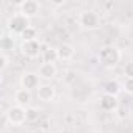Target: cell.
Listing matches in <instances>:
<instances>
[{
	"mask_svg": "<svg viewBox=\"0 0 133 133\" xmlns=\"http://www.w3.org/2000/svg\"><path fill=\"white\" fill-rule=\"evenodd\" d=\"M97 58H99V63L103 66V68H107V69H114L116 66L121 63L122 53H121V50H119L116 45L108 44V45L100 47Z\"/></svg>",
	"mask_w": 133,
	"mask_h": 133,
	"instance_id": "obj_1",
	"label": "cell"
},
{
	"mask_svg": "<svg viewBox=\"0 0 133 133\" xmlns=\"http://www.w3.org/2000/svg\"><path fill=\"white\" fill-rule=\"evenodd\" d=\"M78 24H80V27H82L83 30H88V31L97 30V28L100 27V17H99V14H97L96 11H92V10H85V11H82L80 16H78Z\"/></svg>",
	"mask_w": 133,
	"mask_h": 133,
	"instance_id": "obj_2",
	"label": "cell"
},
{
	"mask_svg": "<svg viewBox=\"0 0 133 133\" xmlns=\"http://www.w3.org/2000/svg\"><path fill=\"white\" fill-rule=\"evenodd\" d=\"M5 119H6L8 124H11L13 127H21V125L25 124V121H27V108L19 107V105H13V107L8 108V111L5 113Z\"/></svg>",
	"mask_w": 133,
	"mask_h": 133,
	"instance_id": "obj_3",
	"label": "cell"
},
{
	"mask_svg": "<svg viewBox=\"0 0 133 133\" xmlns=\"http://www.w3.org/2000/svg\"><path fill=\"white\" fill-rule=\"evenodd\" d=\"M28 27H30V19H27V17L22 16L21 13L11 16V17L8 19V22H6V28H8V31L13 33V35H22Z\"/></svg>",
	"mask_w": 133,
	"mask_h": 133,
	"instance_id": "obj_4",
	"label": "cell"
},
{
	"mask_svg": "<svg viewBox=\"0 0 133 133\" xmlns=\"http://www.w3.org/2000/svg\"><path fill=\"white\" fill-rule=\"evenodd\" d=\"M21 52L25 58H30V59H35L41 55V44L38 39L35 41H22L21 44Z\"/></svg>",
	"mask_w": 133,
	"mask_h": 133,
	"instance_id": "obj_5",
	"label": "cell"
},
{
	"mask_svg": "<svg viewBox=\"0 0 133 133\" xmlns=\"http://www.w3.org/2000/svg\"><path fill=\"white\" fill-rule=\"evenodd\" d=\"M19 8H21V14L25 16L27 19H31L39 13V3L36 0H24L19 5Z\"/></svg>",
	"mask_w": 133,
	"mask_h": 133,
	"instance_id": "obj_6",
	"label": "cell"
},
{
	"mask_svg": "<svg viewBox=\"0 0 133 133\" xmlns=\"http://www.w3.org/2000/svg\"><path fill=\"white\" fill-rule=\"evenodd\" d=\"M21 86L24 88V89H28V91H31V89H38L41 85H39V75L38 74H33V72H25V74H22V77H21Z\"/></svg>",
	"mask_w": 133,
	"mask_h": 133,
	"instance_id": "obj_7",
	"label": "cell"
},
{
	"mask_svg": "<svg viewBox=\"0 0 133 133\" xmlns=\"http://www.w3.org/2000/svg\"><path fill=\"white\" fill-rule=\"evenodd\" d=\"M55 88L52 85H41L36 89V96L41 102H52L55 99Z\"/></svg>",
	"mask_w": 133,
	"mask_h": 133,
	"instance_id": "obj_8",
	"label": "cell"
},
{
	"mask_svg": "<svg viewBox=\"0 0 133 133\" xmlns=\"http://www.w3.org/2000/svg\"><path fill=\"white\" fill-rule=\"evenodd\" d=\"M100 108H102L103 111H116V110L119 108V100H117V97L103 94V96L100 97Z\"/></svg>",
	"mask_w": 133,
	"mask_h": 133,
	"instance_id": "obj_9",
	"label": "cell"
},
{
	"mask_svg": "<svg viewBox=\"0 0 133 133\" xmlns=\"http://www.w3.org/2000/svg\"><path fill=\"white\" fill-rule=\"evenodd\" d=\"M38 75L42 80H52L56 75V66L50 64V63H42L38 69Z\"/></svg>",
	"mask_w": 133,
	"mask_h": 133,
	"instance_id": "obj_10",
	"label": "cell"
},
{
	"mask_svg": "<svg viewBox=\"0 0 133 133\" xmlns=\"http://www.w3.org/2000/svg\"><path fill=\"white\" fill-rule=\"evenodd\" d=\"M14 102H16V105H19V107H24V108L28 107L30 102H31V91L24 89V88L17 89V91L14 92Z\"/></svg>",
	"mask_w": 133,
	"mask_h": 133,
	"instance_id": "obj_11",
	"label": "cell"
},
{
	"mask_svg": "<svg viewBox=\"0 0 133 133\" xmlns=\"http://www.w3.org/2000/svg\"><path fill=\"white\" fill-rule=\"evenodd\" d=\"M75 55V47L72 44H68V42H63L59 47H58V56L61 61H69L72 59Z\"/></svg>",
	"mask_w": 133,
	"mask_h": 133,
	"instance_id": "obj_12",
	"label": "cell"
},
{
	"mask_svg": "<svg viewBox=\"0 0 133 133\" xmlns=\"http://www.w3.org/2000/svg\"><path fill=\"white\" fill-rule=\"evenodd\" d=\"M122 91V85L117 82V80H108L105 85H103V94H108V96H114L117 97Z\"/></svg>",
	"mask_w": 133,
	"mask_h": 133,
	"instance_id": "obj_13",
	"label": "cell"
},
{
	"mask_svg": "<svg viewBox=\"0 0 133 133\" xmlns=\"http://www.w3.org/2000/svg\"><path fill=\"white\" fill-rule=\"evenodd\" d=\"M42 59L44 63H50V64H55L56 59H59L58 56V49H53V47H49L42 52Z\"/></svg>",
	"mask_w": 133,
	"mask_h": 133,
	"instance_id": "obj_14",
	"label": "cell"
},
{
	"mask_svg": "<svg viewBox=\"0 0 133 133\" xmlns=\"http://www.w3.org/2000/svg\"><path fill=\"white\" fill-rule=\"evenodd\" d=\"M13 47H14V39H13V36L3 35L2 38H0V50H2V53H6V52L13 50Z\"/></svg>",
	"mask_w": 133,
	"mask_h": 133,
	"instance_id": "obj_15",
	"label": "cell"
},
{
	"mask_svg": "<svg viewBox=\"0 0 133 133\" xmlns=\"http://www.w3.org/2000/svg\"><path fill=\"white\" fill-rule=\"evenodd\" d=\"M21 38H22V41H35V39H38V31H36L35 27L30 25V27L21 35Z\"/></svg>",
	"mask_w": 133,
	"mask_h": 133,
	"instance_id": "obj_16",
	"label": "cell"
},
{
	"mask_svg": "<svg viewBox=\"0 0 133 133\" xmlns=\"http://www.w3.org/2000/svg\"><path fill=\"white\" fill-rule=\"evenodd\" d=\"M122 89L127 94H133V78H125L122 83Z\"/></svg>",
	"mask_w": 133,
	"mask_h": 133,
	"instance_id": "obj_17",
	"label": "cell"
},
{
	"mask_svg": "<svg viewBox=\"0 0 133 133\" xmlns=\"http://www.w3.org/2000/svg\"><path fill=\"white\" fill-rule=\"evenodd\" d=\"M124 75H125V78H133V61L125 63V66H124Z\"/></svg>",
	"mask_w": 133,
	"mask_h": 133,
	"instance_id": "obj_18",
	"label": "cell"
},
{
	"mask_svg": "<svg viewBox=\"0 0 133 133\" xmlns=\"http://www.w3.org/2000/svg\"><path fill=\"white\" fill-rule=\"evenodd\" d=\"M39 117V111L36 108H27V121H36Z\"/></svg>",
	"mask_w": 133,
	"mask_h": 133,
	"instance_id": "obj_19",
	"label": "cell"
},
{
	"mask_svg": "<svg viewBox=\"0 0 133 133\" xmlns=\"http://www.w3.org/2000/svg\"><path fill=\"white\" fill-rule=\"evenodd\" d=\"M8 64H10V59L6 56V53H2L0 55V71H5L8 68Z\"/></svg>",
	"mask_w": 133,
	"mask_h": 133,
	"instance_id": "obj_20",
	"label": "cell"
},
{
	"mask_svg": "<svg viewBox=\"0 0 133 133\" xmlns=\"http://www.w3.org/2000/svg\"><path fill=\"white\" fill-rule=\"evenodd\" d=\"M128 113H127V110H121V113H119V117H125Z\"/></svg>",
	"mask_w": 133,
	"mask_h": 133,
	"instance_id": "obj_21",
	"label": "cell"
}]
</instances>
